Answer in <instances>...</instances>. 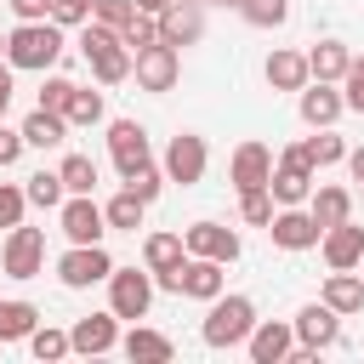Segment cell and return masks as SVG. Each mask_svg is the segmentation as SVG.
Listing matches in <instances>:
<instances>
[{"instance_id": "ac0fdd59", "label": "cell", "mask_w": 364, "mask_h": 364, "mask_svg": "<svg viewBox=\"0 0 364 364\" xmlns=\"http://www.w3.org/2000/svg\"><path fill=\"white\" fill-rule=\"evenodd\" d=\"M341 108H347V97H341L330 80H307V85H301V119H307L313 131L336 125V119H341Z\"/></svg>"}, {"instance_id": "836d02e7", "label": "cell", "mask_w": 364, "mask_h": 364, "mask_svg": "<svg viewBox=\"0 0 364 364\" xmlns=\"http://www.w3.org/2000/svg\"><path fill=\"white\" fill-rule=\"evenodd\" d=\"M102 91H85V85H74V102H68V125H102Z\"/></svg>"}, {"instance_id": "9a60e30c", "label": "cell", "mask_w": 364, "mask_h": 364, "mask_svg": "<svg viewBox=\"0 0 364 364\" xmlns=\"http://www.w3.org/2000/svg\"><path fill=\"white\" fill-rule=\"evenodd\" d=\"M68 341H74V353H108V347H119V313L108 307V313H85V318H74V330H68Z\"/></svg>"}, {"instance_id": "e0dca14e", "label": "cell", "mask_w": 364, "mask_h": 364, "mask_svg": "<svg viewBox=\"0 0 364 364\" xmlns=\"http://www.w3.org/2000/svg\"><path fill=\"white\" fill-rule=\"evenodd\" d=\"M250 358L256 364H284L290 358V347H296V324H279V318H256V330H250Z\"/></svg>"}, {"instance_id": "44dd1931", "label": "cell", "mask_w": 364, "mask_h": 364, "mask_svg": "<svg viewBox=\"0 0 364 364\" xmlns=\"http://www.w3.org/2000/svg\"><path fill=\"white\" fill-rule=\"evenodd\" d=\"M341 318L347 313H364V279L353 273V267H330V279H324V290H318Z\"/></svg>"}, {"instance_id": "681fc988", "label": "cell", "mask_w": 364, "mask_h": 364, "mask_svg": "<svg viewBox=\"0 0 364 364\" xmlns=\"http://www.w3.org/2000/svg\"><path fill=\"white\" fill-rule=\"evenodd\" d=\"M165 6H176V0H136V11H148V17H159Z\"/></svg>"}, {"instance_id": "cb8c5ba5", "label": "cell", "mask_w": 364, "mask_h": 364, "mask_svg": "<svg viewBox=\"0 0 364 364\" xmlns=\"http://www.w3.org/2000/svg\"><path fill=\"white\" fill-rule=\"evenodd\" d=\"M119 353H125L131 364H165V358H171V336H159V330H142V324H131V336L119 341Z\"/></svg>"}, {"instance_id": "484cf974", "label": "cell", "mask_w": 364, "mask_h": 364, "mask_svg": "<svg viewBox=\"0 0 364 364\" xmlns=\"http://www.w3.org/2000/svg\"><path fill=\"white\" fill-rule=\"evenodd\" d=\"M40 330V307L34 301H0V347L6 341H28Z\"/></svg>"}, {"instance_id": "277c9868", "label": "cell", "mask_w": 364, "mask_h": 364, "mask_svg": "<svg viewBox=\"0 0 364 364\" xmlns=\"http://www.w3.org/2000/svg\"><path fill=\"white\" fill-rule=\"evenodd\" d=\"M40 267H46V233L17 222V228L6 233V250H0V273H6V279H40Z\"/></svg>"}, {"instance_id": "7bdbcfd3", "label": "cell", "mask_w": 364, "mask_h": 364, "mask_svg": "<svg viewBox=\"0 0 364 364\" xmlns=\"http://www.w3.org/2000/svg\"><path fill=\"white\" fill-rule=\"evenodd\" d=\"M341 97H347V108H353V114H364V57H353V63H347V74H341Z\"/></svg>"}, {"instance_id": "3957f363", "label": "cell", "mask_w": 364, "mask_h": 364, "mask_svg": "<svg viewBox=\"0 0 364 364\" xmlns=\"http://www.w3.org/2000/svg\"><path fill=\"white\" fill-rule=\"evenodd\" d=\"M250 330H256V301H250V296H228V290L210 301V313H205V324H199L205 347H245Z\"/></svg>"}, {"instance_id": "7a4b0ae2", "label": "cell", "mask_w": 364, "mask_h": 364, "mask_svg": "<svg viewBox=\"0 0 364 364\" xmlns=\"http://www.w3.org/2000/svg\"><path fill=\"white\" fill-rule=\"evenodd\" d=\"M63 57V23H17L11 34H6V63L11 68H34V74H46L51 63Z\"/></svg>"}, {"instance_id": "7c38bea8", "label": "cell", "mask_w": 364, "mask_h": 364, "mask_svg": "<svg viewBox=\"0 0 364 364\" xmlns=\"http://www.w3.org/2000/svg\"><path fill=\"white\" fill-rule=\"evenodd\" d=\"M228 182H233L239 193L267 188V182H273V148H267V142H239V148H233V165H228Z\"/></svg>"}, {"instance_id": "9c48e42d", "label": "cell", "mask_w": 364, "mask_h": 364, "mask_svg": "<svg viewBox=\"0 0 364 364\" xmlns=\"http://www.w3.org/2000/svg\"><path fill=\"white\" fill-rule=\"evenodd\" d=\"M114 273V262H108V250L102 245H74L63 262H57V279L68 284V290H85V284H102Z\"/></svg>"}, {"instance_id": "d590c367", "label": "cell", "mask_w": 364, "mask_h": 364, "mask_svg": "<svg viewBox=\"0 0 364 364\" xmlns=\"http://www.w3.org/2000/svg\"><path fill=\"white\" fill-rule=\"evenodd\" d=\"M239 11H245L250 28H279V23L290 17V0H245Z\"/></svg>"}, {"instance_id": "d6986e66", "label": "cell", "mask_w": 364, "mask_h": 364, "mask_svg": "<svg viewBox=\"0 0 364 364\" xmlns=\"http://www.w3.org/2000/svg\"><path fill=\"white\" fill-rule=\"evenodd\" d=\"M222 267L228 262H210V256H188L182 262V296H193V301H216L222 296Z\"/></svg>"}, {"instance_id": "5b68a950", "label": "cell", "mask_w": 364, "mask_h": 364, "mask_svg": "<svg viewBox=\"0 0 364 364\" xmlns=\"http://www.w3.org/2000/svg\"><path fill=\"white\" fill-rule=\"evenodd\" d=\"M108 307L119 313V318H148V307H154V273H136V267H114L108 273Z\"/></svg>"}, {"instance_id": "f1b7e54d", "label": "cell", "mask_w": 364, "mask_h": 364, "mask_svg": "<svg viewBox=\"0 0 364 364\" xmlns=\"http://www.w3.org/2000/svg\"><path fill=\"white\" fill-rule=\"evenodd\" d=\"M307 210H313V222H318V228H336V222H347V216H353V193H347V188H313Z\"/></svg>"}, {"instance_id": "ee69618b", "label": "cell", "mask_w": 364, "mask_h": 364, "mask_svg": "<svg viewBox=\"0 0 364 364\" xmlns=\"http://www.w3.org/2000/svg\"><path fill=\"white\" fill-rule=\"evenodd\" d=\"M136 17V0H97V23H108V28H125Z\"/></svg>"}, {"instance_id": "7402d4cb", "label": "cell", "mask_w": 364, "mask_h": 364, "mask_svg": "<svg viewBox=\"0 0 364 364\" xmlns=\"http://www.w3.org/2000/svg\"><path fill=\"white\" fill-rule=\"evenodd\" d=\"M262 74H267V85H273V91H301V85L313 80V68H307V51H273Z\"/></svg>"}, {"instance_id": "8992f818", "label": "cell", "mask_w": 364, "mask_h": 364, "mask_svg": "<svg viewBox=\"0 0 364 364\" xmlns=\"http://www.w3.org/2000/svg\"><path fill=\"white\" fill-rule=\"evenodd\" d=\"M57 216H63L68 245H102V233H108V216H102V205H97L91 193H68V199L57 205Z\"/></svg>"}, {"instance_id": "2e32d148", "label": "cell", "mask_w": 364, "mask_h": 364, "mask_svg": "<svg viewBox=\"0 0 364 364\" xmlns=\"http://www.w3.org/2000/svg\"><path fill=\"white\" fill-rule=\"evenodd\" d=\"M188 256H210V262H239V233L222 222H193L188 233Z\"/></svg>"}, {"instance_id": "f35d334b", "label": "cell", "mask_w": 364, "mask_h": 364, "mask_svg": "<svg viewBox=\"0 0 364 364\" xmlns=\"http://www.w3.org/2000/svg\"><path fill=\"white\" fill-rule=\"evenodd\" d=\"M68 102H74V80L51 74V80L40 85V108H51V114H63V119H68Z\"/></svg>"}, {"instance_id": "60d3db41", "label": "cell", "mask_w": 364, "mask_h": 364, "mask_svg": "<svg viewBox=\"0 0 364 364\" xmlns=\"http://www.w3.org/2000/svg\"><path fill=\"white\" fill-rule=\"evenodd\" d=\"M307 148H313V165H336V159H347V142L324 125L318 136H307Z\"/></svg>"}, {"instance_id": "f907efd6", "label": "cell", "mask_w": 364, "mask_h": 364, "mask_svg": "<svg viewBox=\"0 0 364 364\" xmlns=\"http://www.w3.org/2000/svg\"><path fill=\"white\" fill-rule=\"evenodd\" d=\"M0 63H6V34H0Z\"/></svg>"}, {"instance_id": "db71d44e", "label": "cell", "mask_w": 364, "mask_h": 364, "mask_svg": "<svg viewBox=\"0 0 364 364\" xmlns=\"http://www.w3.org/2000/svg\"><path fill=\"white\" fill-rule=\"evenodd\" d=\"M358 267H364V262H358Z\"/></svg>"}, {"instance_id": "52a82bcc", "label": "cell", "mask_w": 364, "mask_h": 364, "mask_svg": "<svg viewBox=\"0 0 364 364\" xmlns=\"http://www.w3.org/2000/svg\"><path fill=\"white\" fill-rule=\"evenodd\" d=\"M267 233H273L279 250H313V245L324 239V228H318L313 210H301V205H279L273 222H267Z\"/></svg>"}, {"instance_id": "4316f807", "label": "cell", "mask_w": 364, "mask_h": 364, "mask_svg": "<svg viewBox=\"0 0 364 364\" xmlns=\"http://www.w3.org/2000/svg\"><path fill=\"white\" fill-rule=\"evenodd\" d=\"M347 63H353V51H347L341 40H318V46L307 51V68H313V80H330V85L347 74Z\"/></svg>"}, {"instance_id": "c3c4849f", "label": "cell", "mask_w": 364, "mask_h": 364, "mask_svg": "<svg viewBox=\"0 0 364 364\" xmlns=\"http://www.w3.org/2000/svg\"><path fill=\"white\" fill-rule=\"evenodd\" d=\"M347 171H353V182H364V148H347Z\"/></svg>"}, {"instance_id": "1f68e13d", "label": "cell", "mask_w": 364, "mask_h": 364, "mask_svg": "<svg viewBox=\"0 0 364 364\" xmlns=\"http://www.w3.org/2000/svg\"><path fill=\"white\" fill-rule=\"evenodd\" d=\"M57 171H63V188H68V193H91V188H97V159H91V154H68Z\"/></svg>"}, {"instance_id": "6da1fadb", "label": "cell", "mask_w": 364, "mask_h": 364, "mask_svg": "<svg viewBox=\"0 0 364 364\" xmlns=\"http://www.w3.org/2000/svg\"><path fill=\"white\" fill-rule=\"evenodd\" d=\"M80 51H85L97 85H119V80H131V68H136V57H131V46L119 40V28H108V23H97V17L85 23Z\"/></svg>"}, {"instance_id": "7dc6e473", "label": "cell", "mask_w": 364, "mask_h": 364, "mask_svg": "<svg viewBox=\"0 0 364 364\" xmlns=\"http://www.w3.org/2000/svg\"><path fill=\"white\" fill-rule=\"evenodd\" d=\"M11 91H17V85H11V63H0V119H6V108H11Z\"/></svg>"}, {"instance_id": "bcb514c9", "label": "cell", "mask_w": 364, "mask_h": 364, "mask_svg": "<svg viewBox=\"0 0 364 364\" xmlns=\"http://www.w3.org/2000/svg\"><path fill=\"white\" fill-rule=\"evenodd\" d=\"M23 148H28V142H23V131H6V125H0V171H6V165H17V154H23Z\"/></svg>"}, {"instance_id": "4dcf8cb0", "label": "cell", "mask_w": 364, "mask_h": 364, "mask_svg": "<svg viewBox=\"0 0 364 364\" xmlns=\"http://www.w3.org/2000/svg\"><path fill=\"white\" fill-rule=\"evenodd\" d=\"M23 193H28V205H40V210H57V205L68 199V188H63V171H34Z\"/></svg>"}, {"instance_id": "8d00e7d4", "label": "cell", "mask_w": 364, "mask_h": 364, "mask_svg": "<svg viewBox=\"0 0 364 364\" xmlns=\"http://www.w3.org/2000/svg\"><path fill=\"white\" fill-rule=\"evenodd\" d=\"M239 216H245L250 228H267V222H273V188H250V193H239Z\"/></svg>"}, {"instance_id": "e575fe53", "label": "cell", "mask_w": 364, "mask_h": 364, "mask_svg": "<svg viewBox=\"0 0 364 364\" xmlns=\"http://www.w3.org/2000/svg\"><path fill=\"white\" fill-rule=\"evenodd\" d=\"M165 182H171V176H165V165H154V159H148V165H136V171L125 176V188H131L136 199H148V205L159 199V188H165Z\"/></svg>"}, {"instance_id": "f5cc1de1", "label": "cell", "mask_w": 364, "mask_h": 364, "mask_svg": "<svg viewBox=\"0 0 364 364\" xmlns=\"http://www.w3.org/2000/svg\"><path fill=\"white\" fill-rule=\"evenodd\" d=\"M199 6H205V0H199Z\"/></svg>"}, {"instance_id": "5bb4252c", "label": "cell", "mask_w": 364, "mask_h": 364, "mask_svg": "<svg viewBox=\"0 0 364 364\" xmlns=\"http://www.w3.org/2000/svg\"><path fill=\"white\" fill-rule=\"evenodd\" d=\"M108 154H114L119 176H131L136 165L154 159V154H148V131H142L136 119H114V125H108Z\"/></svg>"}, {"instance_id": "ffe728a7", "label": "cell", "mask_w": 364, "mask_h": 364, "mask_svg": "<svg viewBox=\"0 0 364 364\" xmlns=\"http://www.w3.org/2000/svg\"><path fill=\"white\" fill-rule=\"evenodd\" d=\"M324 262L330 267H358L364 262V228H353V216L347 222H336V228H324Z\"/></svg>"}, {"instance_id": "f6af8a7d", "label": "cell", "mask_w": 364, "mask_h": 364, "mask_svg": "<svg viewBox=\"0 0 364 364\" xmlns=\"http://www.w3.org/2000/svg\"><path fill=\"white\" fill-rule=\"evenodd\" d=\"M6 6H11V17H17V23H46L57 0H6Z\"/></svg>"}, {"instance_id": "b9f144b4", "label": "cell", "mask_w": 364, "mask_h": 364, "mask_svg": "<svg viewBox=\"0 0 364 364\" xmlns=\"http://www.w3.org/2000/svg\"><path fill=\"white\" fill-rule=\"evenodd\" d=\"M23 210H28V193H23V188H11V182H0V228H17V222H23Z\"/></svg>"}, {"instance_id": "f546056e", "label": "cell", "mask_w": 364, "mask_h": 364, "mask_svg": "<svg viewBox=\"0 0 364 364\" xmlns=\"http://www.w3.org/2000/svg\"><path fill=\"white\" fill-rule=\"evenodd\" d=\"M142 210H148V199H136L131 188H125V193H114V199L102 205L108 228H119V233H136V228H142Z\"/></svg>"}, {"instance_id": "83f0119b", "label": "cell", "mask_w": 364, "mask_h": 364, "mask_svg": "<svg viewBox=\"0 0 364 364\" xmlns=\"http://www.w3.org/2000/svg\"><path fill=\"white\" fill-rule=\"evenodd\" d=\"M63 136H68V119L51 114V108H34V114L23 119V142H28V148H57Z\"/></svg>"}, {"instance_id": "603a6c76", "label": "cell", "mask_w": 364, "mask_h": 364, "mask_svg": "<svg viewBox=\"0 0 364 364\" xmlns=\"http://www.w3.org/2000/svg\"><path fill=\"white\" fill-rule=\"evenodd\" d=\"M142 262H148V273H171L176 262H188V239L182 233H148L142 239Z\"/></svg>"}, {"instance_id": "d4e9b609", "label": "cell", "mask_w": 364, "mask_h": 364, "mask_svg": "<svg viewBox=\"0 0 364 364\" xmlns=\"http://www.w3.org/2000/svg\"><path fill=\"white\" fill-rule=\"evenodd\" d=\"M273 205H307L313 199V171H296V165H273Z\"/></svg>"}, {"instance_id": "816d5d0a", "label": "cell", "mask_w": 364, "mask_h": 364, "mask_svg": "<svg viewBox=\"0 0 364 364\" xmlns=\"http://www.w3.org/2000/svg\"><path fill=\"white\" fill-rule=\"evenodd\" d=\"M216 6H245V0H216Z\"/></svg>"}, {"instance_id": "ab89813d", "label": "cell", "mask_w": 364, "mask_h": 364, "mask_svg": "<svg viewBox=\"0 0 364 364\" xmlns=\"http://www.w3.org/2000/svg\"><path fill=\"white\" fill-rule=\"evenodd\" d=\"M97 17V0H57L51 6V23H63V28H85Z\"/></svg>"}, {"instance_id": "30bf717a", "label": "cell", "mask_w": 364, "mask_h": 364, "mask_svg": "<svg viewBox=\"0 0 364 364\" xmlns=\"http://www.w3.org/2000/svg\"><path fill=\"white\" fill-rule=\"evenodd\" d=\"M296 341L301 347H313V353H324V347H336L341 341V313L318 296V301H307L301 313H296Z\"/></svg>"}, {"instance_id": "4fadbf2b", "label": "cell", "mask_w": 364, "mask_h": 364, "mask_svg": "<svg viewBox=\"0 0 364 364\" xmlns=\"http://www.w3.org/2000/svg\"><path fill=\"white\" fill-rule=\"evenodd\" d=\"M199 34H205V11H199V0H176V6H165L159 11V40L165 46H199Z\"/></svg>"}, {"instance_id": "8fae6325", "label": "cell", "mask_w": 364, "mask_h": 364, "mask_svg": "<svg viewBox=\"0 0 364 364\" xmlns=\"http://www.w3.org/2000/svg\"><path fill=\"white\" fill-rule=\"evenodd\" d=\"M131 74H136L142 91H171L176 74H182V51L159 40V46H148V51H136V68H131Z\"/></svg>"}, {"instance_id": "74e56055", "label": "cell", "mask_w": 364, "mask_h": 364, "mask_svg": "<svg viewBox=\"0 0 364 364\" xmlns=\"http://www.w3.org/2000/svg\"><path fill=\"white\" fill-rule=\"evenodd\" d=\"M28 353L51 364V358H63V353H74V341H68V330H51V324H46V330H34V336H28Z\"/></svg>"}, {"instance_id": "d6a6232c", "label": "cell", "mask_w": 364, "mask_h": 364, "mask_svg": "<svg viewBox=\"0 0 364 364\" xmlns=\"http://www.w3.org/2000/svg\"><path fill=\"white\" fill-rule=\"evenodd\" d=\"M119 40L131 46V57L136 51H148V46H159V17H148V11H136L125 28H119Z\"/></svg>"}, {"instance_id": "ba28073f", "label": "cell", "mask_w": 364, "mask_h": 364, "mask_svg": "<svg viewBox=\"0 0 364 364\" xmlns=\"http://www.w3.org/2000/svg\"><path fill=\"white\" fill-rule=\"evenodd\" d=\"M205 165H210V148H205V136H193V131L171 136V148H165V176H171V182L193 188V182L205 176Z\"/></svg>"}]
</instances>
